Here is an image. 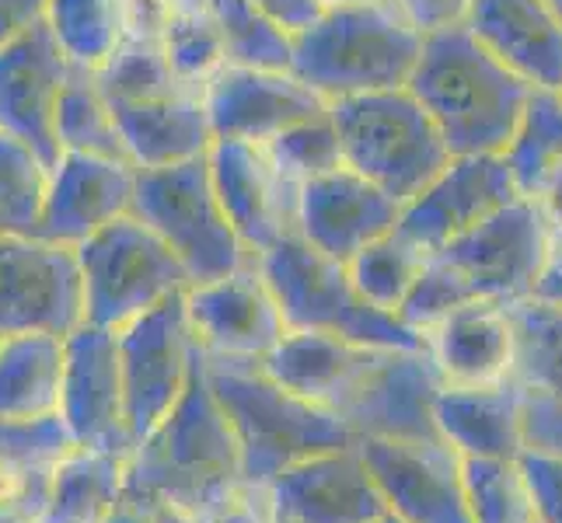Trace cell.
Here are the masks:
<instances>
[{"label":"cell","instance_id":"d590c367","mask_svg":"<svg viewBox=\"0 0 562 523\" xmlns=\"http://www.w3.org/2000/svg\"><path fill=\"white\" fill-rule=\"evenodd\" d=\"M176 14V0H120V32L130 43H161Z\"/></svg>","mask_w":562,"mask_h":523},{"label":"cell","instance_id":"4dcf8cb0","mask_svg":"<svg viewBox=\"0 0 562 523\" xmlns=\"http://www.w3.org/2000/svg\"><path fill=\"white\" fill-rule=\"evenodd\" d=\"M472 523H541L520 457H464Z\"/></svg>","mask_w":562,"mask_h":523},{"label":"cell","instance_id":"7a4b0ae2","mask_svg":"<svg viewBox=\"0 0 562 523\" xmlns=\"http://www.w3.org/2000/svg\"><path fill=\"white\" fill-rule=\"evenodd\" d=\"M409 91L434 115L458 158L507 150L535 84L493 56L469 25H458L423 38Z\"/></svg>","mask_w":562,"mask_h":523},{"label":"cell","instance_id":"c3c4849f","mask_svg":"<svg viewBox=\"0 0 562 523\" xmlns=\"http://www.w3.org/2000/svg\"><path fill=\"white\" fill-rule=\"evenodd\" d=\"M546 4L559 14V22H562V0H546Z\"/></svg>","mask_w":562,"mask_h":523},{"label":"cell","instance_id":"9a60e30c","mask_svg":"<svg viewBox=\"0 0 562 523\" xmlns=\"http://www.w3.org/2000/svg\"><path fill=\"white\" fill-rule=\"evenodd\" d=\"M206 161L227 220L251 255L301 235V185L280 171L266 144L213 140Z\"/></svg>","mask_w":562,"mask_h":523},{"label":"cell","instance_id":"bcb514c9","mask_svg":"<svg viewBox=\"0 0 562 523\" xmlns=\"http://www.w3.org/2000/svg\"><path fill=\"white\" fill-rule=\"evenodd\" d=\"M325 8H350V4H381V0H322Z\"/></svg>","mask_w":562,"mask_h":523},{"label":"cell","instance_id":"ab89813d","mask_svg":"<svg viewBox=\"0 0 562 523\" xmlns=\"http://www.w3.org/2000/svg\"><path fill=\"white\" fill-rule=\"evenodd\" d=\"M200 523H273V507H269V489H256L248 486L238 502H231V507L217 516L210 520H200Z\"/></svg>","mask_w":562,"mask_h":523},{"label":"cell","instance_id":"83f0119b","mask_svg":"<svg viewBox=\"0 0 562 523\" xmlns=\"http://www.w3.org/2000/svg\"><path fill=\"white\" fill-rule=\"evenodd\" d=\"M363 345L322 332H286L280 345L262 360V371L290 387L294 395L328 409L342 380L350 377Z\"/></svg>","mask_w":562,"mask_h":523},{"label":"cell","instance_id":"e575fe53","mask_svg":"<svg viewBox=\"0 0 562 523\" xmlns=\"http://www.w3.org/2000/svg\"><path fill=\"white\" fill-rule=\"evenodd\" d=\"M77 443L67 433L60 416L38 422H11L0 419V478L18 481L29 471L53 468Z\"/></svg>","mask_w":562,"mask_h":523},{"label":"cell","instance_id":"7bdbcfd3","mask_svg":"<svg viewBox=\"0 0 562 523\" xmlns=\"http://www.w3.org/2000/svg\"><path fill=\"white\" fill-rule=\"evenodd\" d=\"M105 523H158V520H154V513H147L144 507H137V502L123 499L120 507H115V510L109 513Z\"/></svg>","mask_w":562,"mask_h":523},{"label":"cell","instance_id":"1f68e13d","mask_svg":"<svg viewBox=\"0 0 562 523\" xmlns=\"http://www.w3.org/2000/svg\"><path fill=\"white\" fill-rule=\"evenodd\" d=\"M426 262H430L426 251H419L409 238H402L398 230H392V235H384L381 241L367 245L360 255L346 265H350L353 283L360 286V294L367 300L398 315L402 304L409 300L413 286L419 283Z\"/></svg>","mask_w":562,"mask_h":523},{"label":"cell","instance_id":"cb8c5ba5","mask_svg":"<svg viewBox=\"0 0 562 523\" xmlns=\"http://www.w3.org/2000/svg\"><path fill=\"white\" fill-rule=\"evenodd\" d=\"M437 430L461 457H520L525 419H520L517 384H443L437 395Z\"/></svg>","mask_w":562,"mask_h":523},{"label":"cell","instance_id":"7402d4cb","mask_svg":"<svg viewBox=\"0 0 562 523\" xmlns=\"http://www.w3.org/2000/svg\"><path fill=\"white\" fill-rule=\"evenodd\" d=\"M426 349L437 363L443 384L486 387L514 377L517 332L510 304L472 300L454 307L426 332Z\"/></svg>","mask_w":562,"mask_h":523},{"label":"cell","instance_id":"816d5d0a","mask_svg":"<svg viewBox=\"0 0 562 523\" xmlns=\"http://www.w3.org/2000/svg\"><path fill=\"white\" fill-rule=\"evenodd\" d=\"M559 91H562V88H559Z\"/></svg>","mask_w":562,"mask_h":523},{"label":"cell","instance_id":"8992f818","mask_svg":"<svg viewBox=\"0 0 562 523\" xmlns=\"http://www.w3.org/2000/svg\"><path fill=\"white\" fill-rule=\"evenodd\" d=\"M342 158L402 206L451 164V147L409 88L353 94L328 105Z\"/></svg>","mask_w":562,"mask_h":523},{"label":"cell","instance_id":"ac0fdd59","mask_svg":"<svg viewBox=\"0 0 562 523\" xmlns=\"http://www.w3.org/2000/svg\"><path fill=\"white\" fill-rule=\"evenodd\" d=\"M203 102L213 137L248 144H269L290 126L318 120L328 112V102L294 70L227 67L203 91Z\"/></svg>","mask_w":562,"mask_h":523},{"label":"cell","instance_id":"603a6c76","mask_svg":"<svg viewBox=\"0 0 562 523\" xmlns=\"http://www.w3.org/2000/svg\"><path fill=\"white\" fill-rule=\"evenodd\" d=\"M469 29L535 88H562V22L546 0H475Z\"/></svg>","mask_w":562,"mask_h":523},{"label":"cell","instance_id":"52a82bcc","mask_svg":"<svg viewBox=\"0 0 562 523\" xmlns=\"http://www.w3.org/2000/svg\"><path fill=\"white\" fill-rule=\"evenodd\" d=\"M77 262L85 280V321L109 332H123L192 286L182 259L137 213L85 238L77 245Z\"/></svg>","mask_w":562,"mask_h":523},{"label":"cell","instance_id":"7c38bea8","mask_svg":"<svg viewBox=\"0 0 562 523\" xmlns=\"http://www.w3.org/2000/svg\"><path fill=\"white\" fill-rule=\"evenodd\" d=\"M85 325L77 248L0 235V336H70Z\"/></svg>","mask_w":562,"mask_h":523},{"label":"cell","instance_id":"f35d334b","mask_svg":"<svg viewBox=\"0 0 562 523\" xmlns=\"http://www.w3.org/2000/svg\"><path fill=\"white\" fill-rule=\"evenodd\" d=\"M256 8H262L273 22H280L290 35H301L304 29H312L318 18L325 14L322 0H251Z\"/></svg>","mask_w":562,"mask_h":523},{"label":"cell","instance_id":"f546056e","mask_svg":"<svg viewBox=\"0 0 562 523\" xmlns=\"http://www.w3.org/2000/svg\"><path fill=\"white\" fill-rule=\"evenodd\" d=\"M213 22L221 29L227 67L290 70L294 67V35L273 22L251 0H210Z\"/></svg>","mask_w":562,"mask_h":523},{"label":"cell","instance_id":"60d3db41","mask_svg":"<svg viewBox=\"0 0 562 523\" xmlns=\"http://www.w3.org/2000/svg\"><path fill=\"white\" fill-rule=\"evenodd\" d=\"M538 209H541V217H546L549 230H552V238L562 241V168H555V174L538 189V196H535Z\"/></svg>","mask_w":562,"mask_h":523},{"label":"cell","instance_id":"5b68a950","mask_svg":"<svg viewBox=\"0 0 562 523\" xmlns=\"http://www.w3.org/2000/svg\"><path fill=\"white\" fill-rule=\"evenodd\" d=\"M259 269L290 332H322L374 349H426L423 332L360 294L350 265L301 235L262 251Z\"/></svg>","mask_w":562,"mask_h":523},{"label":"cell","instance_id":"ba28073f","mask_svg":"<svg viewBox=\"0 0 562 523\" xmlns=\"http://www.w3.org/2000/svg\"><path fill=\"white\" fill-rule=\"evenodd\" d=\"M206 154L165 168H137V196H133V213L171 245L189 269L192 286L224 280L259 259L231 227L213 189Z\"/></svg>","mask_w":562,"mask_h":523},{"label":"cell","instance_id":"277c9868","mask_svg":"<svg viewBox=\"0 0 562 523\" xmlns=\"http://www.w3.org/2000/svg\"><path fill=\"white\" fill-rule=\"evenodd\" d=\"M423 32L398 0L325 8L312 29L294 35V70L333 105L353 94L409 88L423 56Z\"/></svg>","mask_w":562,"mask_h":523},{"label":"cell","instance_id":"4316f807","mask_svg":"<svg viewBox=\"0 0 562 523\" xmlns=\"http://www.w3.org/2000/svg\"><path fill=\"white\" fill-rule=\"evenodd\" d=\"M126 499V457L74 447L53 464L43 523H105Z\"/></svg>","mask_w":562,"mask_h":523},{"label":"cell","instance_id":"9c48e42d","mask_svg":"<svg viewBox=\"0 0 562 523\" xmlns=\"http://www.w3.org/2000/svg\"><path fill=\"white\" fill-rule=\"evenodd\" d=\"M443 377L430 349H374L363 353L336 398L328 401L360 440H443L437 395Z\"/></svg>","mask_w":562,"mask_h":523},{"label":"cell","instance_id":"f1b7e54d","mask_svg":"<svg viewBox=\"0 0 562 523\" xmlns=\"http://www.w3.org/2000/svg\"><path fill=\"white\" fill-rule=\"evenodd\" d=\"M503 161L514 171L520 196L535 200L555 168H562V91L535 88L531 102L520 115L514 137L503 150Z\"/></svg>","mask_w":562,"mask_h":523},{"label":"cell","instance_id":"5bb4252c","mask_svg":"<svg viewBox=\"0 0 562 523\" xmlns=\"http://www.w3.org/2000/svg\"><path fill=\"white\" fill-rule=\"evenodd\" d=\"M60 419L77 447L126 457L137 440L126 416V387L120 363V336L99 325H81L67 336Z\"/></svg>","mask_w":562,"mask_h":523},{"label":"cell","instance_id":"ee69618b","mask_svg":"<svg viewBox=\"0 0 562 523\" xmlns=\"http://www.w3.org/2000/svg\"><path fill=\"white\" fill-rule=\"evenodd\" d=\"M0 523H43V516H35L25 507H18L11 496H0Z\"/></svg>","mask_w":562,"mask_h":523},{"label":"cell","instance_id":"484cf974","mask_svg":"<svg viewBox=\"0 0 562 523\" xmlns=\"http://www.w3.org/2000/svg\"><path fill=\"white\" fill-rule=\"evenodd\" d=\"M67 339L49 332L0 336V419L38 422L60 416Z\"/></svg>","mask_w":562,"mask_h":523},{"label":"cell","instance_id":"7dc6e473","mask_svg":"<svg viewBox=\"0 0 562 523\" xmlns=\"http://www.w3.org/2000/svg\"><path fill=\"white\" fill-rule=\"evenodd\" d=\"M179 11H206L210 8V0H176Z\"/></svg>","mask_w":562,"mask_h":523},{"label":"cell","instance_id":"f907efd6","mask_svg":"<svg viewBox=\"0 0 562 523\" xmlns=\"http://www.w3.org/2000/svg\"><path fill=\"white\" fill-rule=\"evenodd\" d=\"M273 523H290V520H280V516H273Z\"/></svg>","mask_w":562,"mask_h":523},{"label":"cell","instance_id":"e0dca14e","mask_svg":"<svg viewBox=\"0 0 562 523\" xmlns=\"http://www.w3.org/2000/svg\"><path fill=\"white\" fill-rule=\"evenodd\" d=\"M186 307L206 360L262 363L290 332L259 259L224 280L189 286Z\"/></svg>","mask_w":562,"mask_h":523},{"label":"cell","instance_id":"d4e9b609","mask_svg":"<svg viewBox=\"0 0 562 523\" xmlns=\"http://www.w3.org/2000/svg\"><path fill=\"white\" fill-rule=\"evenodd\" d=\"M112 115L123 129V140L137 168H165L203 158L217 140L210 126L206 102L196 91H182L154 102L112 105Z\"/></svg>","mask_w":562,"mask_h":523},{"label":"cell","instance_id":"2e32d148","mask_svg":"<svg viewBox=\"0 0 562 523\" xmlns=\"http://www.w3.org/2000/svg\"><path fill=\"white\" fill-rule=\"evenodd\" d=\"M514 200H520V189L503 154H458L416 200L402 206L395 230L434 259Z\"/></svg>","mask_w":562,"mask_h":523},{"label":"cell","instance_id":"f6af8a7d","mask_svg":"<svg viewBox=\"0 0 562 523\" xmlns=\"http://www.w3.org/2000/svg\"><path fill=\"white\" fill-rule=\"evenodd\" d=\"M154 520H158V523H200V520H192V516H179V513H154Z\"/></svg>","mask_w":562,"mask_h":523},{"label":"cell","instance_id":"ffe728a7","mask_svg":"<svg viewBox=\"0 0 562 523\" xmlns=\"http://www.w3.org/2000/svg\"><path fill=\"white\" fill-rule=\"evenodd\" d=\"M510 318L517 332L510 380L520 391L525 451L562 457V307L517 300Z\"/></svg>","mask_w":562,"mask_h":523},{"label":"cell","instance_id":"3957f363","mask_svg":"<svg viewBox=\"0 0 562 523\" xmlns=\"http://www.w3.org/2000/svg\"><path fill=\"white\" fill-rule=\"evenodd\" d=\"M206 377L235 430L245 481L269 489L273 481L328 451L357 447L353 430L333 409L294 395L273 380L262 363L206 360Z\"/></svg>","mask_w":562,"mask_h":523},{"label":"cell","instance_id":"44dd1931","mask_svg":"<svg viewBox=\"0 0 562 523\" xmlns=\"http://www.w3.org/2000/svg\"><path fill=\"white\" fill-rule=\"evenodd\" d=\"M273 516L290 523H381L384 499L357 447L328 451L269 486Z\"/></svg>","mask_w":562,"mask_h":523},{"label":"cell","instance_id":"30bf717a","mask_svg":"<svg viewBox=\"0 0 562 523\" xmlns=\"http://www.w3.org/2000/svg\"><path fill=\"white\" fill-rule=\"evenodd\" d=\"M552 245L555 238L538 203L520 196L437 251L434 259L451 269L472 300L517 304L535 297Z\"/></svg>","mask_w":562,"mask_h":523},{"label":"cell","instance_id":"8d00e7d4","mask_svg":"<svg viewBox=\"0 0 562 523\" xmlns=\"http://www.w3.org/2000/svg\"><path fill=\"white\" fill-rule=\"evenodd\" d=\"M520 464H525L528 481L535 489L538 520L541 523H562V457L525 451L520 454Z\"/></svg>","mask_w":562,"mask_h":523},{"label":"cell","instance_id":"74e56055","mask_svg":"<svg viewBox=\"0 0 562 523\" xmlns=\"http://www.w3.org/2000/svg\"><path fill=\"white\" fill-rule=\"evenodd\" d=\"M398 8L423 35H434L443 29L469 25L475 0H398Z\"/></svg>","mask_w":562,"mask_h":523},{"label":"cell","instance_id":"836d02e7","mask_svg":"<svg viewBox=\"0 0 562 523\" xmlns=\"http://www.w3.org/2000/svg\"><path fill=\"white\" fill-rule=\"evenodd\" d=\"M266 150H269V158L280 164V171L286 174V179H294L297 185L315 182V179H322V174L346 164L339 133H336L333 115L328 112L318 115V120L290 126L286 133H280L277 140H269Z\"/></svg>","mask_w":562,"mask_h":523},{"label":"cell","instance_id":"d6a6232c","mask_svg":"<svg viewBox=\"0 0 562 523\" xmlns=\"http://www.w3.org/2000/svg\"><path fill=\"white\" fill-rule=\"evenodd\" d=\"M161 49L179 84L203 94L227 70V49L210 11H179L161 38Z\"/></svg>","mask_w":562,"mask_h":523},{"label":"cell","instance_id":"681fc988","mask_svg":"<svg viewBox=\"0 0 562 523\" xmlns=\"http://www.w3.org/2000/svg\"><path fill=\"white\" fill-rule=\"evenodd\" d=\"M381 523H402V520H395V516H384Z\"/></svg>","mask_w":562,"mask_h":523},{"label":"cell","instance_id":"d6986e66","mask_svg":"<svg viewBox=\"0 0 562 523\" xmlns=\"http://www.w3.org/2000/svg\"><path fill=\"white\" fill-rule=\"evenodd\" d=\"M402 203L342 164L301 185V238L339 262L357 259L367 245L392 235Z\"/></svg>","mask_w":562,"mask_h":523},{"label":"cell","instance_id":"4fadbf2b","mask_svg":"<svg viewBox=\"0 0 562 523\" xmlns=\"http://www.w3.org/2000/svg\"><path fill=\"white\" fill-rule=\"evenodd\" d=\"M357 451L402 523H472L464 457L448 440H360Z\"/></svg>","mask_w":562,"mask_h":523},{"label":"cell","instance_id":"b9f144b4","mask_svg":"<svg viewBox=\"0 0 562 523\" xmlns=\"http://www.w3.org/2000/svg\"><path fill=\"white\" fill-rule=\"evenodd\" d=\"M531 300L562 307V241L552 245L549 265H546V273H541V280H538V286H535V297H531Z\"/></svg>","mask_w":562,"mask_h":523},{"label":"cell","instance_id":"8fae6325","mask_svg":"<svg viewBox=\"0 0 562 523\" xmlns=\"http://www.w3.org/2000/svg\"><path fill=\"white\" fill-rule=\"evenodd\" d=\"M189 294V289H186ZM186 294L165 300L144 318L126 325L120 336V363L126 387V416L133 440H144L168 419L200 363Z\"/></svg>","mask_w":562,"mask_h":523},{"label":"cell","instance_id":"6da1fadb","mask_svg":"<svg viewBox=\"0 0 562 523\" xmlns=\"http://www.w3.org/2000/svg\"><path fill=\"white\" fill-rule=\"evenodd\" d=\"M245 489L238 440L213 395L200 353L179 405L130 454L126 499L147 513L210 520L238 502Z\"/></svg>","mask_w":562,"mask_h":523}]
</instances>
